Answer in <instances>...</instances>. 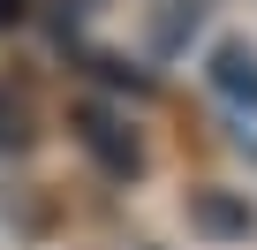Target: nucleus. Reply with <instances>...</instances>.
I'll list each match as a JSON object with an SVG mask.
<instances>
[{
    "instance_id": "f257e3e1",
    "label": "nucleus",
    "mask_w": 257,
    "mask_h": 250,
    "mask_svg": "<svg viewBox=\"0 0 257 250\" xmlns=\"http://www.w3.org/2000/svg\"><path fill=\"white\" fill-rule=\"evenodd\" d=\"M212 84H219L227 99L257 106V53H249V46H219V53H212Z\"/></svg>"
},
{
    "instance_id": "f03ea898",
    "label": "nucleus",
    "mask_w": 257,
    "mask_h": 250,
    "mask_svg": "<svg viewBox=\"0 0 257 250\" xmlns=\"http://www.w3.org/2000/svg\"><path fill=\"white\" fill-rule=\"evenodd\" d=\"M197 220H204V227H234V235H249V212H234V205H219L212 190H197Z\"/></svg>"
},
{
    "instance_id": "7ed1b4c3",
    "label": "nucleus",
    "mask_w": 257,
    "mask_h": 250,
    "mask_svg": "<svg viewBox=\"0 0 257 250\" xmlns=\"http://www.w3.org/2000/svg\"><path fill=\"white\" fill-rule=\"evenodd\" d=\"M16 16H23V0H0V23H16Z\"/></svg>"
}]
</instances>
